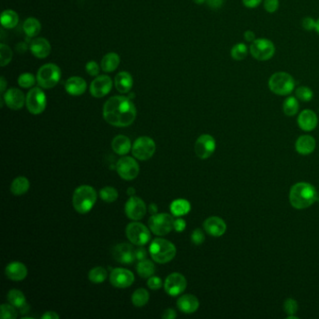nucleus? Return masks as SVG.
Instances as JSON below:
<instances>
[{"instance_id": "1", "label": "nucleus", "mask_w": 319, "mask_h": 319, "mask_svg": "<svg viewBox=\"0 0 319 319\" xmlns=\"http://www.w3.org/2000/svg\"><path fill=\"white\" fill-rule=\"evenodd\" d=\"M137 116L135 105L130 98L115 96L109 98L103 106V118L113 127L126 128L132 125Z\"/></svg>"}, {"instance_id": "2", "label": "nucleus", "mask_w": 319, "mask_h": 319, "mask_svg": "<svg viewBox=\"0 0 319 319\" xmlns=\"http://www.w3.org/2000/svg\"><path fill=\"white\" fill-rule=\"evenodd\" d=\"M317 200V192L313 184L300 182L295 184L289 192V202L298 210L309 208Z\"/></svg>"}, {"instance_id": "3", "label": "nucleus", "mask_w": 319, "mask_h": 319, "mask_svg": "<svg viewBox=\"0 0 319 319\" xmlns=\"http://www.w3.org/2000/svg\"><path fill=\"white\" fill-rule=\"evenodd\" d=\"M97 191L90 185H81L74 191L73 207L79 214L85 215L92 210L97 202Z\"/></svg>"}, {"instance_id": "4", "label": "nucleus", "mask_w": 319, "mask_h": 319, "mask_svg": "<svg viewBox=\"0 0 319 319\" xmlns=\"http://www.w3.org/2000/svg\"><path fill=\"white\" fill-rule=\"evenodd\" d=\"M150 255L155 262L160 264L172 261L176 255V247L172 242L162 238L153 240L149 248Z\"/></svg>"}, {"instance_id": "5", "label": "nucleus", "mask_w": 319, "mask_h": 319, "mask_svg": "<svg viewBox=\"0 0 319 319\" xmlns=\"http://www.w3.org/2000/svg\"><path fill=\"white\" fill-rule=\"evenodd\" d=\"M268 86L277 96H289L295 90V80L288 72L278 71L270 76Z\"/></svg>"}, {"instance_id": "6", "label": "nucleus", "mask_w": 319, "mask_h": 319, "mask_svg": "<svg viewBox=\"0 0 319 319\" xmlns=\"http://www.w3.org/2000/svg\"><path fill=\"white\" fill-rule=\"evenodd\" d=\"M61 78V70L56 64H45L38 69L37 82L38 86L45 89L53 88L59 83Z\"/></svg>"}, {"instance_id": "7", "label": "nucleus", "mask_w": 319, "mask_h": 319, "mask_svg": "<svg viewBox=\"0 0 319 319\" xmlns=\"http://www.w3.org/2000/svg\"><path fill=\"white\" fill-rule=\"evenodd\" d=\"M249 52L251 56L258 61H268L275 54V45L268 38H256L251 43Z\"/></svg>"}, {"instance_id": "8", "label": "nucleus", "mask_w": 319, "mask_h": 319, "mask_svg": "<svg viewBox=\"0 0 319 319\" xmlns=\"http://www.w3.org/2000/svg\"><path fill=\"white\" fill-rule=\"evenodd\" d=\"M126 234L130 243L135 246H144L151 239L149 228L139 222L129 224L126 228Z\"/></svg>"}, {"instance_id": "9", "label": "nucleus", "mask_w": 319, "mask_h": 319, "mask_svg": "<svg viewBox=\"0 0 319 319\" xmlns=\"http://www.w3.org/2000/svg\"><path fill=\"white\" fill-rule=\"evenodd\" d=\"M174 220L169 214H154L149 219V227L152 232L157 236H165L173 228Z\"/></svg>"}, {"instance_id": "10", "label": "nucleus", "mask_w": 319, "mask_h": 319, "mask_svg": "<svg viewBox=\"0 0 319 319\" xmlns=\"http://www.w3.org/2000/svg\"><path fill=\"white\" fill-rule=\"evenodd\" d=\"M25 103L27 110L32 114H41L46 109L47 99L46 96L43 90L38 87L32 88L29 92L27 93Z\"/></svg>"}, {"instance_id": "11", "label": "nucleus", "mask_w": 319, "mask_h": 319, "mask_svg": "<svg viewBox=\"0 0 319 319\" xmlns=\"http://www.w3.org/2000/svg\"><path fill=\"white\" fill-rule=\"evenodd\" d=\"M155 143L149 137H140L136 140L132 146V153L137 160H150L155 152Z\"/></svg>"}, {"instance_id": "12", "label": "nucleus", "mask_w": 319, "mask_h": 319, "mask_svg": "<svg viewBox=\"0 0 319 319\" xmlns=\"http://www.w3.org/2000/svg\"><path fill=\"white\" fill-rule=\"evenodd\" d=\"M116 171L121 178L131 181L138 176L140 166L133 157L124 156L117 161Z\"/></svg>"}, {"instance_id": "13", "label": "nucleus", "mask_w": 319, "mask_h": 319, "mask_svg": "<svg viewBox=\"0 0 319 319\" xmlns=\"http://www.w3.org/2000/svg\"><path fill=\"white\" fill-rule=\"evenodd\" d=\"M216 142L215 138L209 134L200 136L195 143V153L202 160H207L215 153Z\"/></svg>"}, {"instance_id": "14", "label": "nucleus", "mask_w": 319, "mask_h": 319, "mask_svg": "<svg viewBox=\"0 0 319 319\" xmlns=\"http://www.w3.org/2000/svg\"><path fill=\"white\" fill-rule=\"evenodd\" d=\"M146 211L147 209H146L145 203L141 197H138V196H130V198L127 202L125 206L126 215L129 219L134 220V221L141 220L146 214Z\"/></svg>"}, {"instance_id": "15", "label": "nucleus", "mask_w": 319, "mask_h": 319, "mask_svg": "<svg viewBox=\"0 0 319 319\" xmlns=\"http://www.w3.org/2000/svg\"><path fill=\"white\" fill-rule=\"evenodd\" d=\"M187 287V282L185 277L179 273L173 272L167 277L164 288L167 293L171 296H178L184 292Z\"/></svg>"}, {"instance_id": "16", "label": "nucleus", "mask_w": 319, "mask_h": 319, "mask_svg": "<svg viewBox=\"0 0 319 319\" xmlns=\"http://www.w3.org/2000/svg\"><path fill=\"white\" fill-rule=\"evenodd\" d=\"M135 280L132 271L123 268H116L110 274V282L118 289H126L130 287Z\"/></svg>"}, {"instance_id": "17", "label": "nucleus", "mask_w": 319, "mask_h": 319, "mask_svg": "<svg viewBox=\"0 0 319 319\" xmlns=\"http://www.w3.org/2000/svg\"><path fill=\"white\" fill-rule=\"evenodd\" d=\"M111 87L112 81L111 77L107 75H101L93 81L90 86V93L94 98H103L111 92Z\"/></svg>"}, {"instance_id": "18", "label": "nucleus", "mask_w": 319, "mask_h": 319, "mask_svg": "<svg viewBox=\"0 0 319 319\" xmlns=\"http://www.w3.org/2000/svg\"><path fill=\"white\" fill-rule=\"evenodd\" d=\"M112 256L117 262L122 264L133 263L136 259L135 250L131 245L126 243L114 246Z\"/></svg>"}, {"instance_id": "19", "label": "nucleus", "mask_w": 319, "mask_h": 319, "mask_svg": "<svg viewBox=\"0 0 319 319\" xmlns=\"http://www.w3.org/2000/svg\"><path fill=\"white\" fill-rule=\"evenodd\" d=\"M205 231L213 237H221L227 230L225 221L218 216H211L203 223Z\"/></svg>"}, {"instance_id": "20", "label": "nucleus", "mask_w": 319, "mask_h": 319, "mask_svg": "<svg viewBox=\"0 0 319 319\" xmlns=\"http://www.w3.org/2000/svg\"><path fill=\"white\" fill-rule=\"evenodd\" d=\"M4 101L7 106L12 110H20L25 104V99L24 93L17 88H11L4 94Z\"/></svg>"}, {"instance_id": "21", "label": "nucleus", "mask_w": 319, "mask_h": 319, "mask_svg": "<svg viewBox=\"0 0 319 319\" xmlns=\"http://www.w3.org/2000/svg\"><path fill=\"white\" fill-rule=\"evenodd\" d=\"M298 125L303 131H313L318 125V118L312 110H303L298 117Z\"/></svg>"}, {"instance_id": "22", "label": "nucleus", "mask_w": 319, "mask_h": 319, "mask_svg": "<svg viewBox=\"0 0 319 319\" xmlns=\"http://www.w3.org/2000/svg\"><path fill=\"white\" fill-rule=\"evenodd\" d=\"M51 44L44 37H37L33 39L30 43V51L33 56L37 58H45L51 53Z\"/></svg>"}, {"instance_id": "23", "label": "nucleus", "mask_w": 319, "mask_h": 319, "mask_svg": "<svg viewBox=\"0 0 319 319\" xmlns=\"http://www.w3.org/2000/svg\"><path fill=\"white\" fill-rule=\"evenodd\" d=\"M316 146L314 138L310 135H302L295 143V149L301 155H308L313 153Z\"/></svg>"}, {"instance_id": "24", "label": "nucleus", "mask_w": 319, "mask_h": 319, "mask_svg": "<svg viewBox=\"0 0 319 319\" xmlns=\"http://www.w3.org/2000/svg\"><path fill=\"white\" fill-rule=\"evenodd\" d=\"M177 307L184 313H193L198 309L200 301L194 295H184L179 298Z\"/></svg>"}, {"instance_id": "25", "label": "nucleus", "mask_w": 319, "mask_h": 319, "mask_svg": "<svg viewBox=\"0 0 319 319\" xmlns=\"http://www.w3.org/2000/svg\"><path fill=\"white\" fill-rule=\"evenodd\" d=\"M5 274L13 281H22L27 276V268L21 262H12L7 266Z\"/></svg>"}, {"instance_id": "26", "label": "nucleus", "mask_w": 319, "mask_h": 319, "mask_svg": "<svg viewBox=\"0 0 319 319\" xmlns=\"http://www.w3.org/2000/svg\"><path fill=\"white\" fill-rule=\"evenodd\" d=\"M87 85L85 79L73 76L70 77L65 84V89L71 96H81L86 92Z\"/></svg>"}, {"instance_id": "27", "label": "nucleus", "mask_w": 319, "mask_h": 319, "mask_svg": "<svg viewBox=\"0 0 319 319\" xmlns=\"http://www.w3.org/2000/svg\"><path fill=\"white\" fill-rule=\"evenodd\" d=\"M114 85L116 87L117 91L123 93V94L129 93L133 86V78H132L131 74L127 72V71L119 72L115 76Z\"/></svg>"}, {"instance_id": "28", "label": "nucleus", "mask_w": 319, "mask_h": 319, "mask_svg": "<svg viewBox=\"0 0 319 319\" xmlns=\"http://www.w3.org/2000/svg\"><path fill=\"white\" fill-rule=\"evenodd\" d=\"M112 150L120 155L127 154L131 149V142L127 136L118 135L111 141Z\"/></svg>"}, {"instance_id": "29", "label": "nucleus", "mask_w": 319, "mask_h": 319, "mask_svg": "<svg viewBox=\"0 0 319 319\" xmlns=\"http://www.w3.org/2000/svg\"><path fill=\"white\" fill-rule=\"evenodd\" d=\"M120 65V56L116 53H109L101 60V68L105 72L114 71Z\"/></svg>"}, {"instance_id": "30", "label": "nucleus", "mask_w": 319, "mask_h": 319, "mask_svg": "<svg viewBox=\"0 0 319 319\" xmlns=\"http://www.w3.org/2000/svg\"><path fill=\"white\" fill-rule=\"evenodd\" d=\"M29 187H30V183L28 179L25 178L24 176H19L13 180L11 185V191L15 196H22L28 191Z\"/></svg>"}, {"instance_id": "31", "label": "nucleus", "mask_w": 319, "mask_h": 319, "mask_svg": "<svg viewBox=\"0 0 319 319\" xmlns=\"http://www.w3.org/2000/svg\"><path fill=\"white\" fill-rule=\"evenodd\" d=\"M191 210V205L189 202L184 198L175 200L171 204V212L174 216H183L187 215Z\"/></svg>"}, {"instance_id": "32", "label": "nucleus", "mask_w": 319, "mask_h": 319, "mask_svg": "<svg viewBox=\"0 0 319 319\" xmlns=\"http://www.w3.org/2000/svg\"><path fill=\"white\" fill-rule=\"evenodd\" d=\"M23 29L25 31V35L28 37H36L41 32L42 25L37 19L34 17L27 18L24 23Z\"/></svg>"}, {"instance_id": "33", "label": "nucleus", "mask_w": 319, "mask_h": 319, "mask_svg": "<svg viewBox=\"0 0 319 319\" xmlns=\"http://www.w3.org/2000/svg\"><path fill=\"white\" fill-rule=\"evenodd\" d=\"M19 16L13 10H6L1 14V25L7 29H11L18 25Z\"/></svg>"}, {"instance_id": "34", "label": "nucleus", "mask_w": 319, "mask_h": 319, "mask_svg": "<svg viewBox=\"0 0 319 319\" xmlns=\"http://www.w3.org/2000/svg\"><path fill=\"white\" fill-rule=\"evenodd\" d=\"M300 109L299 99L295 97L286 98L283 103V111L287 116H295Z\"/></svg>"}, {"instance_id": "35", "label": "nucleus", "mask_w": 319, "mask_h": 319, "mask_svg": "<svg viewBox=\"0 0 319 319\" xmlns=\"http://www.w3.org/2000/svg\"><path fill=\"white\" fill-rule=\"evenodd\" d=\"M137 271L141 278H150L154 274L155 267L152 261L144 259L139 261L137 265Z\"/></svg>"}, {"instance_id": "36", "label": "nucleus", "mask_w": 319, "mask_h": 319, "mask_svg": "<svg viewBox=\"0 0 319 319\" xmlns=\"http://www.w3.org/2000/svg\"><path fill=\"white\" fill-rule=\"evenodd\" d=\"M7 298H8V301L11 304H13V306L19 308V309L23 306H25V304H26L25 294L22 291L18 290V289L10 290Z\"/></svg>"}, {"instance_id": "37", "label": "nucleus", "mask_w": 319, "mask_h": 319, "mask_svg": "<svg viewBox=\"0 0 319 319\" xmlns=\"http://www.w3.org/2000/svg\"><path fill=\"white\" fill-rule=\"evenodd\" d=\"M249 52V48L245 43H239L233 45L230 51V56L235 61H242L246 58Z\"/></svg>"}, {"instance_id": "38", "label": "nucleus", "mask_w": 319, "mask_h": 319, "mask_svg": "<svg viewBox=\"0 0 319 319\" xmlns=\"http://www.w3.org/2000/svg\"><path fill=\"white\" fill-rule=\"evenodd\" d=\"M149 293L147 290L144 289H139L136 290L135 292L132 294V303L137 307H142L147 304L149 301Z\"/></svg>"}, {"instance_id": "39", "label": "nucleus", "mask_w": 319, "mask_h": 319, "mask_svg": "<svg viewBox=\"0 0 319 319\" xmlns=\"http://www.w3.org/2000/svg\"><path fill=\"white\" fill-rule=\"evenodd\" d=\"M88 278L94 284H101L107 278V270L103 267H95L89 271Z\"/></svg>"}, {"instance_id": "40", "label": "nucleus", "mask_w": 319, "mask_h": 319, "mask_svg": "<svg viewBox=\"0 0 319 319\" xmlns=\"http://www.w3.org/2000/svg\"><path fill=\"white\" fill-rule=\"evenodd\" d=\"M99 196L105 203H114L118 198V191L114 187L107 186L99 191Z\"/></svg>"}, {"instance_id": "41", "label": "nucleus", "mask_w": 319, "mask_h": 319, "mask_svg": "<svg viewBox=\"0 0 319 319\" xmlns=\"http://www.w3.org/2000/svg\"><path fill=\"white\" fill-rule=\"evenodd\" d=\"M296 98L303 102H309L313 98V90L308 86H300L296 89Z\"/></svg>"}, {"instance_id": "42", "label": "nucleus", "mask_w": 319, "mask_h": 319, "mask_svg": "<svg viewBox=\"0 0 319 319\" xmlns=\"http://www.w3.org/2000/svg\"><path fill=\"white\" fill-rule=\"evenodd\" d=\"M13 58V51L5 44L0 45V65L1 67H5Z\"/></svg>"}, {"instance_id": "43", "label": "nucleus", "mask_w": 319, "mask_h": 319, "mask_svg": "<svg viewBox=\"0 0 319 319\" xmlns=\"http://www.w3.org/2000/svg\"><path fill=\"white\" fill-rule=\"evenodd\" d=\"M16 307L13 306V304H2L0 307L1 310V318L2 319H15L17 317L18 313L15 309Z\"/></svg>"}, {"instance_id": "44", "label": "nucleus", "mask_w": 319, "mask_h": 319, "mask_svg": "<svg viewBox=\"0 0 319 319\" xmlns=\"http://www.w3.org/2000/svg\"><path fill=\"white\" fill-rule=\"evenodd\" d=\"M37 79L32 73H23L19 76V86L23 88H30L32 86H35Z\"/></svg>"}, {"instance_id": "45", "label": "nucleus", "mask_w": 319, "mask_h": 319, "mask_svg": "<svg viewBox=\"0 0 319 319\" xmlns=\"http://www.w3.org/2000/svg\"><path fill=\"white\" fill-rule=\"evenodd\" d=\"M284 310L288 315H294L298 311V302L292 298L287 299L284 302Z\"/></svg>"}, {"instance_id": "46", "label": "nucleus", "mask_w": 319, "mask_h": 319, "mask_svg": "<svg viewBox=\"0 0 319 319\" xmlns=\"http://www.w3.org/2000/svg\"><path fill=\"white\" fill-rule=\"evenodd\" d=\"M191 241L194 245L201 246L205 241V235L201 228H196L191 234Z\"/></svg>"}, {"instance_id": "47", "label": "nucleus", "mask_w": 319, "mask_h": 319, "mask_svg": "<svg viewBox=\"0 0 319 319\" xmlns=\"http://www.w3.org/2000/svg\"><path fill=\"white\" fill-rule=\"evenodd\" d=\"M263 4L265 11L269 13H275L280 6L279 0H263Z\"/></svg>"}, {"instance_id": "48", "label": "nucleus", "mask_w": 319, "mask_h": 319, "mask_svg": "<svg viewBox=\"0 0 319 319\" xmlns=\"http://www.w3.org/2000/svg\"><path fill=\"white\" fill-rule=\"evenodd\" d=\"M86 72L91 76H98L99 73V66L95 61H89L86 66Z\"/></svg>"}, {"instance_id": "49", "label": "nucleus", "mask_w": 319, "mask_h": 319, "mask_svg": "<svg viewBox=\"0 0 319 319\" xmlns=\"http://www.w3.org/2000/svg\"><path fill=\"white\" fill-rule=\"evenodd\" d=\"M147 286L152 290H157L162 287V280L160 277L151 276L148 279Z\"/></svg>"}, {"instance_id": "50", "label": "nucleus", "mask_w": 319, "mask_h": 319, "mask_svg": "<svg viewBox=\"0 0 319 319\" xmlns=\"http://www.w3.org/2000/svg\"><path fill=\"white\" fill-rule=\"evenodd\" d=\"M315 20L311 17H305L301 22L302 27L306 31L314 30L315 28Z\"/></svg>"}, {"instance_id": "51", "label": "nucleus", "mask_w": 319, "mask_h": 319, "mask_svg": "<svg viewBox=\"0 0 319 319\" xmlns=\"http://www.w3.org/2000/svg\"><path fill=\"white\" fill-rule=\"evenodd\" d=\"M185 227H186V223H185L184 219L178 218V219L174 220L173 228H174L177 232H183L184 230V228H185Z\"/></svg>"}, {"instance_id": "52", "label": "nucleus", "mask_w": 319, "mask_h": 319, "mask_svg": "<svg viewBox=\"0 0 319 319\" xmlns=\"http://www.w3.org/2000/svg\"><path fill=\"white\" fill-rule=\"evenodd\" d=\"M262 2L263 0H243V4L248 9H256Z\"/></svg>"}, {"instance_id": "53", "label": "nucleus", "mask_w": 319, "mask_h": 319, "mask_svg": "<svg viewBox=\"0 0 319 319\" xmlns=\"http://www.w3.org/2000/svg\"><path fill=\"white\" fill-rule=\"evenodd\" d=\"M225 0H206V3L211 9L213 10H217L220 9L223 4H224Z\"/></svg>"}, {"instance_id": "54", "label": "nucleus", "mask_w": 319, "mask_h": 319, "mask_svg": "<svg viewBox=\"0 0 319 319\" xmlns=\"http://www.w3.org/2000/svg\"><path fill=\"white\" fill-rule=\"evenodd\" d=\"M135 256L136 259L138 261H141V260H144L147 258V252L144 248L140 247V248H138L137 250H135Z\"/></svg>"}, {"instance_id": "55", "label": "nucleus", "mask_w": 319, "mask_h": 319, "mask_svg": "<svg viewBox=\"0 0 319 319\" xmlns=\"http://www.w3.org/2000/svg\"><path fill=\"white\" fill-rule=\"evenodd\" d=\"M176 316H177L176 312L173 309H171V308L165 310L163 312V314H162V318L164 319H174L176 318Z\"/></svg>"}, {"instance_id": "56", "label": "nucleus", "mask_w": 319, "mask_h": 319, "mask_svg": "<svg viewBox=\"0 0 319 319\" xmlns=\"http://www.w3.org/2000/svg\"><path fill=\"white\" fill-rule=\"evenodd\" d=\"M244 37L246 38V42L252 43L256 39V34H255L254 31L246 30V32L244 33Z\"/></svg>"}, {"instance_id": "57", "label": "nucleus", "mask_w": 319, "mask_h": 319, "mask_svg": "<svg viewBox=\"0 0 319 319\" xmlns=\"http://www.w3.org/2000/svg\"><path fill=\"white\" fill-rule=\"evenodd\" d=\"M43 319H58L59 318V315L56 313V312H52V311H48L46 313L43 314L42 316Z\"/></svg>"}, {"instance_id": "58", "label": "nucleus", "mask_w": 319, "mask_h": 319, "mask_svg": "<svg viewBox=\"0 0 319 319\" xmlns=\"http://www.w3.org/2000/svg\"><path fill=\"white\" fill-rule=\"evenodd\" d=\"M0 86H1V93L4 92L6 88V80L4 77H1L0 79Z\"/></svg>"}, {"instance_id": "59", "label": "nucleus", "mask_w": 319, "mask_h": 319, "mask_svg": "<svg viewBox=\"0 0 319 319\" xmlns=\"http://www.w3.org/2000/svg\"><path fill=\"white\" fill-rule=\"evenodd\" d=\"M150 212L154 215V214H157V207H156V205L155 204H151L150 205Z\"/></svg>"}, {"instance_id": "60", "label": "nucleus", "mask_w": 319, "mask_h": 319, "mask_svg": "<svg viewBox=\"0 0 319 319\" xmlns=\"http://www.w3.org/2000/svg\"><path fill=\"white\" fill-rule=\"evenodd\" d=\"M134 193H135V189L133 188V187H130L128 189V194L130 195V196H133L134 195Z\"/></svg>"}, {"instance_id": "61", "label": "nucleus", "mask_w": 319, "mask_h": 319, "mask_svg": "<svg viewBox=\"0 0 319 319\" xmlns=\"http://www.w3.org/2000/svg\"><path fill=\"white\" fill-rule=\"evenodd\" d=\"M314 30L316 31V33L319 34V18L316 20V22H315V28H314Z\"/></svg>"}, {"instance_id": "62", "label": "nucleus", "mask_w": 319, "mask_h": 319, "mask_svg": "<svg viewBox=\"0 0 319 319\" xmlns=\"http://www.w3.org/2000/svg\"><path fill=\"white\" fill-rule=\"evenodd\" d=\"M193 1H194L196 4H197V5H202V4L206 2V0H193Z\"/></svg>"}, {"instance_id": "63", "label": "nucleus", "mask_w": 319, "mask_h": 319, "mask_svg": "<svg viewBox=\"0 0 319 319\" xmlns=\"http://www.w3.org/2000/svg\"><path fill=\"white\" fill-rule=\"evenodd\" d=\"M287 318H288V319H299V317H298V316H296V314H294V315H288V316H287Z\"/></svg>"}]
</instances>
